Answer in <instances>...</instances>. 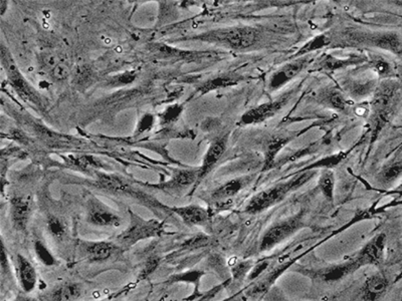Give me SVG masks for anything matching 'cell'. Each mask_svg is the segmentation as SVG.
I'll return each instance as SVG.
<instances>
[{
  "instance_id": "obj_1",
  "label": "cell",
  "mask_w": 402,
  "mask_h": 301,
  "mask_svg": "<svg viewBox=\"0 0 402 301\" xmlns=\"http://www.w3.org/2000/svg\"><path fill=\"white\" fill-rule=\"evenodd\" d=\"M401 85L394 80H386L375 89L371 102V142L377 140L379 133L388 125L399 102Z\"/></svg>"
},
{
  "instance_id": "obj_2",
  "label": "cell",
  "mask_w": 402,
  "mask_h": 301,
  "mask_svg": "<svg viewBox=\"0 0 402 301\" xmlns=\"http://www.w3.org/2000/svg\"><path fill=\"white\" fill-rule=\"evenodd\" d=\"M315 174L316 172L314 170H308L299 175L293 177L292 179L286 181V182L279 183L275 186L260 192L251 198L244 211L248 214L263 212L266 209L271 208V207L281 202L282 200L285 199L290 192L296 191L306 183L309 182Z\"/></svg>"
},
{
  "instance_id": "obj_3",
  "label": "cell",
  "mask_w": 402,
  "mask_h": 301,
  "mask_svg": "<svg viewBox=\"0 0 402 301\" xmlns=\"http://www.w3.org/2000/svg\"><path fill=\"white\" fill-rule=\"evenodd\" d=\"M261 38L262 32L259 28L253 26H235L204 32L193 39L224 45L231 49L246 50L257 45Z\"/></svg>"
},
{
  "instance_id": "obj_4",
  "label": "cell",
  "mask_w": 402,
  "mask_h": 301,
  "mask_svg": "<svg viewBox=\"0 0 402 301\" xmlns=\"http://www.w3.org/2000/svg\"><path fill=\"white\" fill-rule=\"evenodd\" d=\"M163 224L157 220H144L139 216L131 213L130 225L118 236L120 245L126 248L132 247L144 239L158 237L162 234Z\"/></svg>"
},
{
  "instance_id": "obj_5",
  "label": "cell",
  "mask_w": 402,
  "mask_h": 301,
  "mask_svg": "<svg viewBox=\"0 0 402 301\" xmlns=\"http://www.w3.org/2000/svg\"><path fill=\"white\" fill-rule=\"evenodd\" d=\"M305 226L304 212L277 222L264 232L260 243V251L266 252L281 244Z\"/></svg>"
},
{
  "instance_id": "obj_6",
  "label": "cell",
  "mask_w": 402,
  "mask_h": 301,
  "mask_svg": "<svg viewBox=\"0 0 402 301\" xmlns=\"http://www.w3.org/2000/svg\"><path fill=\"white\" fill-rule=\"evenodd\" d=\"M293 95H294V91H287L285 95H282L276 100L264 102L260 106L251 109L242 115L240 124L242 125H257V124L263 123L266 120L271 119L287 106L288 102L292 99Z\"/></svg>"
},
{
  "instance_id": "obj_7",
  "label": "cell",
  "mask_w": 402,
  "mask_h": 301,
  "mask_svg": "<svg viewBox=\"0 0 402 301\" xmlns=\"http://www.w3.org/2000/svg\"><path fill=\"white\" fill-rule=\"evenodd\" d=\"M1 60L2 65L6 69L8 80H10L15 91H17V93L23 99L34 102V104H39V97L36 96V91L28 85L25 78L21 75V71H19V67H17L14 60L12 58V54H10L8 49L4 47V45L1 47Z\"/></svg>"
},
{
  "instance_id": "obj_8",
  "label": "cell",
  "mask_w": 402,
  "mask_h": 301,
  "mask_svg": "<svg viewBox=\"0 0 402 301\" xmlns=\"http://www.w3.org/2000/svg\"><path fill=\"white\" fill-rule=\"evenodd\" d=\"M312 62H313V58L311 56H304L297 58L293 62L286 63L284 67L271 76L268 85V91H275L283 88L288 82L294 80L299 74H301L306 67H309Z\"/></svg>"
},
{
  "instance_id": "obj_9",
  "label": "cell",
  "mask_w": 402,
  "mask_h": 301,
  "mask_svg": "<svg viewBox=\"0 0 402 301\" xmlns=\"http://www.w3.org/2000/svg\"><path fill=\"white\" fill-rule=\"evenodd\" d=\"M351 36L356 38L357 43H367L377 49L388 50L397 56H402V36L397 32H377V34H353Z\"/></svg>"
},
{
  "instance_id": "obj_10",
  "label": "cell",
  "mask_w": 402,
  "mask_h": 301,
  "mask_svg": "<svg viewBox=\"0 0 402 301\" xmlns=\"http://www.w3.org/2000/svg\"><path fill=\"white\" fill-rule=\"evenodd\" d=\"M88 222L94 226L110 228L121 225L122 218L100 201L91 199L88 203Z\"/></svg>"
},
{
  "instance_id": "obj_11",
  "label": "cell",
  "mask_w": 402,
  "mask_h": 301,
  "mask_svg": "<svg viewBox=\"0 0 402 301\" xmlns=\"http://www.w3.org/2000/svg\"><path fill=\"white\" fill-rule=\"evenodd\" d=\"M386 246V235L383 233L373 237L357 255L358 261L363 265H379L383 261Z\"/></svg>"
},
{
  "instance_id": "obj_12",
  "label": "cell",
  "mask_w": 402,
  "mask_h": 301,
  "mask_svg": "<svg viewBox=\"0 0 402 301\" xmlns=\"http://www.w3.org/2000/svg\"><path fill=\"white\" fill-rule=\"evenodd\" d=\"M227 138H229L227 136L220 137V138L214 140L211 146H209V150L205 153L202 164L200 167L198 184H200V181L207 177V174L215 167L216 164L224 156L226 150Z\"/></svg>"
},
{
  "instance_id": "obj_13",
  "label": "cell",
  "mask_w": 402,
  "mask_h": 301,
  "mask_svg": "<svg viewBox=\"0 0 402 301\" xmlns=\"http://www.w3.org/2000/svg\"><path fill=\"white\" fill-rule=\"evenodd\" d=\"M98 187L109 193L117 194V195L137 196L138 199H143L148 202L146 198L140 197L138 193L131 187L128 182H126L121 177L110 175V174H100L97 180Z\"/></svg>"
},
{
  "instance_id": "obj_14",
  "label": "cell",
  "mask_w": 402,
  "mask_h": 301,
  "mask_svg": "<svg viewBox=\"0 0 402 301\" xmlns=\"http://www.w3.org/2000/svg\"><path fill=\"white\" fill-rule=\"evenodd\" d=\"M32 205L23 197H14L10 201V218L13 228L17 231H25L32 216Z\"/></svg>"
},
{
  "instance_id": "obj_15",
  "label": "cell",
  "mask_w": 402,
  "mask_h": 301,
  "mask_svg": "<svg viewBox=\"0 0 402 301\" xmlns=\"http://www.w3.org/2000/svg\"><path fill=\"white\" fill-rule=\"evenodd\" d=\"M361 264L358 261L357 257L350 259L346 263L341 264H336V265L330 266V267L325 268L317 274L319 279L324 281V282H336L345 277L351 276L356 270L361 267Z\"/></svg>"
},
{
  "instance_id": "obj_16",
  "label": "cell",
  "mask_w": 402,
  "mask_h": 301,
  "mask_svg": "<svg viewBox=\"0 0 402 301\" xmlns=\"http://www.w3.org/2000/svg\"><path fill=\"white\" fill-rule=\"evenodd\" d=\"M198 169H185L181 170L178 173L172 177L169 182L162 183V184L152 185L151 187L163 190L166 192L182 191V190L189 188L193 184H198Z\"/></svg>"
},
{
  "instance_id": "obj_17",
  "label": "cell",
  "mask_w": 402,
  "mask_h": 301,
  "mask_svg": "<svg viewBox=\"0 0 402 301\" xmlns=\"http://www.w3.org/2000/svg\"><path fill=\"white\" fill-rule=\"evenodd\" d=\"M176 214L185 224L189 226H205L209 223V214L207 209L198 205H189L184 207L167 208Z\"/></svg>"
},
{
  "instance_id": "obj_18",
  "label": "cell",
  "mask_w": 402,
  "mask_h": 301,
  "mask_svg": "<svg viewBox=\"0 0 402 301\" xmlns=\"http://www.w3.org/2000/svg\"><path fill=\"white\" fill-rule=\"evenodd\" d=\"M253 180L251 176L240 177L224 183L211 194V200L215 203H226L233 199L240 191H242Z\"/></svg>"
},
{
  "instance_id": "obj_19",
  "label": "cell",
  "mask_w": 402,
  "mask_h": 301,
  "mask_svg": "<svg viewBox=\"0 0 402 301\" xmlns=\"http://www.w3.org/2000/svg\"><path fill=\"white\" fill-rule=\"evenodd\" d=\"M17 276L23 291L26 293L34 291L38 283V274L34 266L21 254L17 256Z\"/></svg>"
},
{
  "instance_id": "obj_20",
  "label": "cell",
  "mask_w": 402,
  "mask_h": 301,
  "mask_svg": "<svg viewBox=\"0 0 402 301\" xmlns=\"http://www.w3.org/2000/svg\"><path fill=\"white\" fill-rule=\"evenodd\" d=\"M85 256L92 263L108 260L115 254L118 247L108 241L85 242L82 245Z\"/></svg>"
},
{
  "instance_id": "obj_21",
  "label": "cell",
  "mask_w": 402,
  "mask_h": 301,
  "mask_svg": "<svg viewBox=\"0 0 402 301\" xmlns=\"http://www.w3.org/2000/svg\"><path fill=\"white\" fill-rule=\"evenodd\" d=\"M154 52L159 56L177 58L179 60H189V62H198V60H209V58H218V54L213 52H183L172 49L167 45H157L154 47Z\"/></svg>"
},
{
  "instance_id": "obj_22",
  "label": "cell",
  "mask_w": 402,
  "mask_h": 301,
  "mask_svg": "<svg viewBox=\"0 0 402 301\" xmlns=\"http://www.w3.org/2000/svg\"><path fill=\"white\" fill-rule=\"evenodd\" d=\"M364 60V58L358 56H351L344 58H336L334 56H324L317 65V67L322 71H333L350 67V65H358V63H363Z\"/></svg>"
},
{
  "instance_id": "obj_23",
  "label": "cell",
  "mask_w": 402,
  "mask_h": 301,
  "mask_svg": "<svg viewBox=\"0 0 402 301\" xmlns=\"http://www.w3.org/2000/svg\"><path fill=\"white\" fill-rule=\"evenodd\" d=\"M388 287V280L384 274H373L369 276L365 282V298L369 301H375L385 292Z\"/></svg>"
},
{
  "instance_id": "obj_24",
  "label": "cell",
  "mask_w": 402,
  "mask_h": 301,
  "mask_svg": "<svg viewBox=\"0 0 402 301\" xmlns=\"http://www.w3.org/2000/svg\"><path fill=\"white\" fill-rule=\"evenodd\" d=\"M319 102L323 106L333 109L339 112H345L348 109V100L340 91L335 89H327L319 95Z\"/></svg>"
},
{
  "instance_id": "obj_25",
  "label": "cell",
  "mask_w": 402,
  "mask_h": 301,
  "mask_svg": "<svg viewBox=\"0 0 402 301\" xmlns=\"http://www.w3.org/2000/svg\"><path fill=\"white\" fill-rule=\"evenodd\" d=\"M82 294V287L78 283L67 282L54 287L50 292V301H75Z\"/></svg>"
},
{
  "instance_id": "obj_26",
  "label": "cell",
  "mask_w": 402,
  "mask_h": 301,
  "mask_svg": "<svg viewBox=\"0 0 402 301\" xmlns=\"http://www.w3.org/2000/svg\"><path fill=\"white\" fill-rule=\"evenodd\" d=\"M240 80H242V78L235 75L216 76V78H211V80H209L204 84H202V86L198 88V93L204 95V93L215 91V89L235 86V85L239 84Z\"/></svg>"
},
{
  "instance_id": "obj_27",
  "label": "cell",
  "mask_w": 402,
  "mask_h": 301,
  "mask_svg": "<svg viewBox=\"0 0 402 301\" xmlns=\"http://www.w3.org/2000/svg\"><path fill=\"white\" fill-rule=\"evenodd\" d=\"M345 91H347L353 99L359 100L367 97L371 93H374V82H355V80H348L344 84Z\"/></svg>"
},
{
  "instance_id": "obj_28",
  "label": "cell",
  "mask_w": 402,
  "mask_h": 301,
  "mask_svg": "<svg viewBox=\"0 0 402 301\" xmlns=\"http://www.w3.org/2000/svg\"><path fill=\"white\" fill-rule=\"evenodd\" d=\"M288 142H289V139L279 138V137L273 138L268 142L266 148V157H264V170L270 169L274 165L275 157Z\"/></svg>"
},
{
  "instance_id": "obj_29",
  "label": "cell",
  "mask_w": 402,
  "mask_h": 301,
  "mask_svg": "<svg viewBox=\"0 0 402 301\" xmlns=\"http://www.w3.org/2000/svg\"><path fill=\"white\" fill-rule=\"evenodd\" d=\"M402 176V161H399V162H395L390 164V165L386 166L381 172H380L379 175H378V181L381 183L384 186H388L390 185L391 183L395 182L397 179L401 178Z\"/></svg>"
},
{
  "instance_id": "obj_30",
  "label": "cell",
  "mask_w": 402,
  "mask_h": 301,
  "mask_svg": "<svg viewBox=\"0 0 402 301\" xmlns=\"http://www.w3.org/2000/svg\"><path fill=\"white\" fill-rule=\"evenodd\" d=\"M319 188L322 192L323 196L330 202H333L334 187H335V177L329 170L323 172L319 178Z\"/></svg>"
},
{
  "instance_id": "obj_31",
  "label": "cell",
  "mask_w": 402,
  "mask_h": 301,
  "mask_svg": "<svg viewBox=\"0 0 402 301\" xmlns=\"http://www.w3.org/2000/svg\"><path fill=\"white\" fill-rule=\"evenodd\" d=\"M47 228L50 234L56 240L65 238V234H67V228H65V224L56 216H50L47 218Z\"/></svg>"
},
{
  "instance_id": "obj_32",
  "label": "cell",
  "mask_w": 402,
  "mask_h": 301,
  "mask_svg": "<svg viewBox=\"0 0 402 301\" xmlns=\"http://www.w3.org/2000/svg\"><path fill=\"white\" fill-rule=\"evenodd\" d=\"M330 41L326 36H319L311 41L307 43V45H304L303 47L296 54H295V58H301V56H308V54L314 50L321 49V47H325V45H329Z\"/></svg>"
},
{
  "instance_id": "obj_33",
  "label": "cell",
  "mask_w": 402,
  "mask_h": 301,
  "mask_svg": "<svg viewBox=\"0 0 402 301\" xmlns=\"http://www.w3.org/2000/svg\"><path fill=\"white\" fill-rule=\"evenodd\" d=\"M211 243V237L201 233V234L194 235L191 238L187 240L182 244V247L184 249H198V248L209 246Z\"/></svg>"
},
{
  "instance_id": "obj_34",
  "label": "cell",
  "mask_w": 402,
  "mask_h": 301,
  "mask_svg": "<svg viewBox=\"0 0 402 301\" xmlns=\"http://www.w3.org/2000/svg\"><path fill=\"white\" fill-rule=\"evenodd\" d=\"M371 67L377 71V75L380 76H388L392 74V67L390 63L384 60L381 56H377L370 60Z\"/></svg>"
},
{
  "instance_id": "obj_35",
  "label": "cell",
  "mask_w": 402,
  "mask_h": 301,
  "mask_svg": "<svg viewBox=\"0 0 402 301\" xmlns=\"http://www.w3.org/2000/svg\"><path fill=\"white\" fill-rule=\"evenodd\" d=\"M182 111L183 107L179 106V104H174V106L169 107V108L166 109V110L161 113V121H162L164 125L174 123V122L177 121L178 118L180 117Z\"/></svg>"
},
{
  "instance_id": "obj_36",
  "label": "cell",
  "mask_w": 402,
  "mask_h": 301,
  "mask_svg": "<svg viewBox=\"0 0 402 301\" xmlns=\"http://www.w3.org/2000/svg\"><path fill=\"white\" fill-rule=\"evenodd\" d=\"M71 163L76 167L81 168V169H87V168H103L104 166L100 165L99 161L96 160L92 156H80L76 158L71 159Z\"/></svg>"
},
{
  "instance_id": "obj_37",
  "label": "cell",
  "mask_w": 402,
  "mask_h": 301,
  "mask_svg": "<svg viewBox=\"0 0 402 301\" xmlns=\"http://www.w3.org/2000/svg\"><path fill=\"white\" fill-rule=\"evenodd\" d=\"M34 248H36V255H38L39 258L43 263L47 264V265H52V264L56 263V260H54L52 255L50 254V251L47 250V248L41 241L36 242Z\"/></svg>"
},
{
  "instance_id": "obj_38",
  "label": "cell",
  "mask_w": 402,
  "mask_h": 301,
  "mask_svg": "<svg viewBox=\"0 0 402 301\" xmlns=\"http://www.w3.org/2000/svg\"><path fill=\"white\" fill-rule=\"evenodd\" d=\"M159 261H160V259L156 256H153L148 259L145 264H144L141 272H140L139 279L147 278L151 274H153V272L155 271V269H156L157 266L159 265Z\"/></svg>"
},
{
  "instance_id": "obj_39",
  "label": "cell",
  "mask_w": 402,
  "mask_h": 301,
  "mask_svg": "<svg viewBox=\"0 0 402 301\" xmlns=\"http://www.w3.org/2000/svg\"><path fill=\"white\" fill-rule=\"evenodd\" d=\"M251 268H253L251 261H240V263L235 264V267L233 268V276L235 279L242 278Z\"/></svg>"
},
{
  "instance_id": "obj_40",
  "label": "cell",
  "mask_w": 402,
  "mask_h": 301,
  "mask_svg": "<svg viewBox=\"0 0 402 301\" xmlns=\"http://www.w3.org/2000/svg\"><path fill=\"white\" fill-rule=\"evenodd\" d=\"M154 115H149V113H147V115H144L143 117H142V119L140 120L136 134H143V133L149 131L150 129L152 128L153 125H154Z\"/></svg>"
},
{
  "instance_id": "obj_41",
  "label": "cell",
  "mask_w": 402,
  "mask_h": 301,
  "mask_svg": "<svg viewBox=\"0 0 402 301\" xmlns=\"http://www.w3.org/2000/svg\"><path fill=\"white\" fill-rule=\"evenodd\" d=\"M135 78H136V73L135 71H127V73L116 76L112 82L115 85H124L125 86V85L134 82Z\"/></svg>"
},
{
  "instance_id": "obj_42",
  "label": "cell",
  "mask_w": 402,
  "mask_h": 301,
  "mask_svg": "<svg viewBox=\"0 0 402 301\" xmlns=\"http://www.w3.org/2000/svg\"><path fill=\"white\" fill-rule=\"evenodd\" d=\"M52 76L58 80H65L67 76V69L62 67V65H56V67L52 69Z\"/></svg>"
},
{
  "instance_id": "obj_43",
  "label": "cell",
  "mask_w": 402,
  "mask_h": 301,
  "mask_svg": "<svg viewBox=\"0 0 402 301\" xmlns=\"http://www.w3.org/2000/svg\"><path fill=\"white\" fill-rule=\"evenodd\" d=\"M268 264L266 263H262L261 265H257L255 266V267H253V271H251V279H253L255 278V277H257L260 276V274H262V272L264 271V269H266V267H268Z\"/></svg>"
},
{
  "instance_id": "obj_44",
  "label": "cell",
  "mask_w": 402,
  "mask_h": 301,
  "mask_svg": "<svg viewBox=\"0 0 402 301\" xmlns=\"http://www.w3.org/2000/svg\"><path fill=\"white\" fill-rule=\"evenodd\" d=\"M6 3H8L6 1L0 2V12H1V14H4V12H6V8H8V4Z\"/></svg>"
},
{
  "instance_id": "obj_45",
  "label": "cell",
  "mask_w": 402,
  "mask_h": 301,
  "mask_svg": "<svg viewBox=\"0 0 402 301\" xmlns=\"http://www.w3.org/2000/svg\"><path fill=\"white\" fill-rule=\"evenodd\" d=\"M396 191L397 192H401V193H402V184L401 185H399V186L397 187Z\"/></svg>"
}]
</instances>
